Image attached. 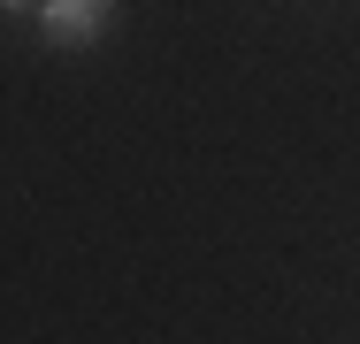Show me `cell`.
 <instances>
[{
	"mask_svg": "<svg viewBox=\"0 0 360 344\" xmlns=\"http://www.w3.org/2000/svg\"><path fill=\"white\" fill-rule=\"evenodd\" d=\"M39 23L54 46H92L115 23V0H39Z\"/></svg>",
	"mask_w": 360,
	"mask_h": 344,
	"instance_id": "6da1fadb",
	"label": "cell"
},
{
	"mask_svg": "<svg viewBox=\"0 0 360 344\" xmlns=\"http://www.w3.org/2000/svg\"><path fill=\"white\" fill-rule=\"evenodd\" d=\"M0 8H8V15H31V8H39V0H0Z\"/></svg>",
	"mask_w": 360,
	"mask_h": 344,
	"instance_id": "7a4b0ae2",
	"label": "cell"
}]
</instances>
